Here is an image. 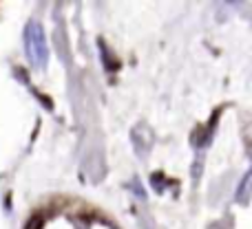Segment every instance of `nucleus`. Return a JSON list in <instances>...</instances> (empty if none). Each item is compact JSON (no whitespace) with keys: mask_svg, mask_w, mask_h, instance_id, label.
<instances>
[{"mask_svg":"<svg viewBox=\"0 0 252 229\" xmlns=\"http://www.w3.org/2000/svg\"><path fill=\"white\" fill-rule=\"evenodd\" d=\"M25 229H42V216H31Z\"/></svg>","mask_w":252,"mask_h":229,"instance_id":"obj_3","label":"nucleus"},{"mask_svg":"<svg viewBox=\"0 0 252 229\" xmlns=\"http://www.w3.org/2000/svg\"><path fill=\"white\" fill-rule=\"evenodd\" d=\"M25 51H27V57H29L33 69H47L49 47H47V38H44L42 25L29 22V25L25 26Z\"/></svg>","mask_w":252,"mask_h":229,"instance_id":"obj_1","label":"nucleus"},{"mask_svg":"<svg viewBox=\"0 0 252 229\" xmlns=\"http://www.w3.org/2000/svg\"><path fill=\"white\" fill-rule=\"evenodd\" d=\"M250 178H252V174L246 172L239 187H237V192H235V201L239 205H248V201H250Z\"/></svg>","mask_w":252,"mask_h":229,"instance_id":"obj_2","label":"nucleus"},{"mask_svg":"<svg viewBox=\"0 0 252 229\" xmlns=\"http://www.w3.org/2000/svg\"><path fill=\"white\" fill-rule=\"evenodd\" d=\"M130 190H133L137 196H142V199H144V196H146V194H144V190H142V187H139V181H137V178H135V181L130 183Z\"/></svg>","mask_w":252,"mask_h":229,"instance_id":"obj_4","label":"nucleus"}]
</instances>
